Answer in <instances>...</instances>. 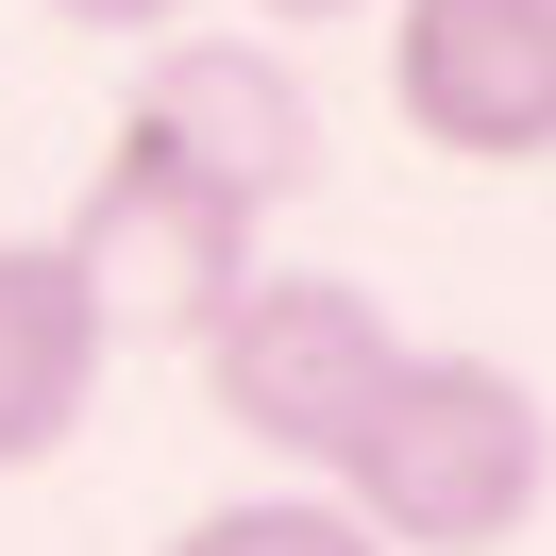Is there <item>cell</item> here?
<instances>
[{
    "mask_svg": "<svg viewBox=\"0 0 556 556\" xmlns=\"http://www.w3.org/2000/svg\"><path fill=\"white\" fill-rule=\"evenodd\" d=\"M253 237H270V219H253L237 186H203L186 152H152L136 118H118L51 253L85 270V304H102V338H203V320H219V304L253 287Z\"/></svg>",
    "mask_w": 556,
    "mask_h": 556,
    "instance_id": "3",
    "label": "cell"
},
{
    "mask_svg": "<svg viewBox=\"0 0 556 556\" xmlns=\"http://www.w3.org/2000/svg\"><path fill=\"white\" fill-rule=\"evenodd\" d=\"M388 118L439 169L556 152V0H388Z\"/></svg>",
    "mask_w": 556,
    "mask_h": 556,
    "instance_id": "4",
    "label": "cell"
},
{
    "mask_svg": "<svg viewBox=\"0 0 556 556\" xmlns=\"http://www.w3.org/2000/svg\"><path fill=\"white\" fill-rule=\"evenodd\" d=\"M186 354H203V405L237 421L253 455L338 472V439L371 421V388H388V354H405V338H388V304H371L354 270H253Z\"/></svg>",
    "mask_w": 556,
    "mask_h": 556,
    "instance_id": "2",
    "label": "cell"
},
{
    "mask_svg": "<svg viewBox=\"0 0 556 556\" xmlns=\"http://www.w3.org/2000/svg\"><path fill=\"white\" fill-rule=\"evenodd\" d=\"M556 489V421L506 354H388L371 421L338 439V506L371 522L388 556H506Z\"/></svg>",
    "mask_w": 556,
    "mask_h": 556,
    "instance_id": "1",
    "label": "cell"
},
{
    "mask_svg": "<svg viewBox=\"0 0 556 556\" xmlns=\"http://www.w3.org/2000/svg\"><path fill=\"white\" fill-rule=\"evenodd\" d=\"M253 17H371V0H253Z\"/></svg>",
    "mask_w": 556,
    "mask_h": 556,
    "instance_id": "9",
    "label": "cell"
},
{
    "mask_svg": "<svg viewBox=\"0 0 556 556\" xmlns=\"http://www.w3.org/2000/svg\"><path fill=\"white\" fill-rule=\"evenodd\" d=\"M169 556H388V540L338 506V489H253V506H203V522H169Z\"/></svg>",
    "mask_w": 556,
    "mask_h": 556,
    "instance_id": "7",
    "label": "cell"
},
{
    "mask_svg": "<svg viewBox=\"0 0 556 556\" xmlns=\"http://www.w3.org/2000/svg\"><path fill=\"white\" fill-rule=\"evenodd\" d=\"M51 17H85V35H136V51H152V35L186 17V0H51Z\"/></svg>",
    "mask_w": 556,
    "mask_h": 556,
    "instance_id": "8",
    "label": "cell"
},
{
    "mask_svg": "<svg viewBox=\"0 0 556 556\" xmlns=\"http://www.w3.org/2000/svg\"><path fill=\"white\" fill-rule=\"evenodd\" d=\"M102 304H85V270L51 237H0V472H51V455L85 439V405H102Z\"/></svg>",
    "mask_w": 556,
    "mask_h": 556,
    "instance_id": "6",
    "label": "cell"
},
{
    "mask_svg": "<svg viewBox=\"0 0 556 556\" xmlns=\"http://www.w3.org/2000/svg\"><path fill=\"white\" fill-rule=\"evenodd\" d=\"M118 118H136L152 152H186L203 186H237L253 219L320 186V102H304V68H287L270 35H152V68H136Z\"/></svg>",
    "mask_w": 556,
    "mask_h": 556,
    "instance_id": "5",
    "label": "cell"
}]
</instances>
